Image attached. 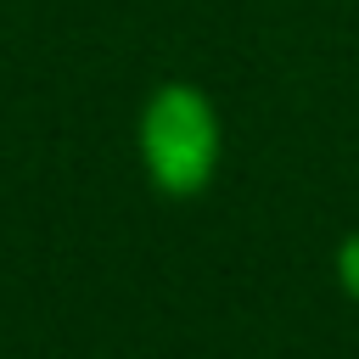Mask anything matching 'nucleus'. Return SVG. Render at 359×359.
<instances>
[{"instance_id":"f257e3e1","label":"nucleus","mask_w":359,"mask_h":359,"mask_svg":"<svg viewBox=\"0 0 359 359\" xmlns=\"http://www.w3.org/2000/svg\"><path fill=\"white\" fill-rule=\"evenodd\" d=\"M140 163L174 196L202 191L219 168V112H213V101L191 84H163L140 112Z\"/></svg>"},{"instance_id":"f03ea898","label":"nucleus","mask_w":359,"mask_h":359,"mask_svg":"<svg viewBox=\"0 0 359 359\" xmlns=\"http://www.w3.org/2000/svg\"><path fill=\"white\" fill-rule=\"evenodd\" d=\"M337 275H342V286H348V297H359V230L342 241V252H337Z\"/></svg>"}]
</instances>
